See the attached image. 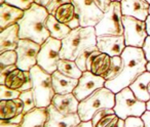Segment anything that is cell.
<instances>
[{
    "label": "cell",
    "instance_id": "1",
    "mask_svg": "<svg viewBox=\"0 0 150 127\" xmlns=\"http://www.w3.org/2000/svg\"><path fill=\"white\" fill-rule=\"evenodd\" d=\"M122 58V68L117 77L106 81L105 87L117 93L123 88L129 87L131 84L140 75L147 71L148 60L145 56L143 48L127 46L125 51L121 54Z\"/></svg>",
    "mask_w": 150,
    "mask_h": 127
},
{
    "label": "cell",
    "instance_id": "46",
    "mask_svg": "<svg viewBox=\"0 0 150 127\" xmlns=\"http://www.w3.org/2000/svg\"><path fill=\"white\" fill-rule=\"evenodd\" d=\"M146 25H147V33H148V36H150V15H148L147 20H146Z\"/></svg>",
    "mask_w": 150,
    "mask_h": 127
},
{
    "label": "cell",
    "instance_id": "33",
    "mask_svg": "<svg viewBox=\"0 0 150 127\" xmlns=\"http://www.w3.org/2000/svg\"><path fill=\"white\" fill-rule=\"evenodd\" d=\"M119 120V117L116 114L108 115V116L104 117L102 120L98 122V124L95 127H113Z\"/></svg>",
    "mask_w": 150,
    "mask_h": 127
},
{
    "label": "cell",
    "instance_id": "35",
    "mask_svg": "<svg viewBox=\"0 0 150 127\" xmlns=\"http://www.w3.org/2000/svg\"><path fill=\"white\" fill-rule=\"evenodd\" d=\"M112 114H115L114 109H102V110H99L98 112H96L92 118V122H93L94 127L96 126L99 121L102 120L104 117L108 116V115H112Z\"/></svg>",
    "mask_w": 150,
    "mask_h": 127
},
{
    "label": "cell",
    "instance_id": "22",
    "mask_svg": "<svg viewBox=\"0 0 150 127\" xmlns=\"http://www.w3.org/2000/svg\"><path fill=\"white\" fill-rule=\"evenodd\" d=\"M48 118V112L46 108H35L25 114L21 127H45Z\"/></svg>",
    "mask_w": 150,
    "mask_h": 127
},
{
    "label": "cell",
    "instance_id": "12",
    "mask_svg": "<svg viewBox=\"0 0 150 127\" xmlns=\"http://www.w3.org/2000/svg\"><path fill=\"white\" fill-rule=\"evenodd\" d=\"M105 83L106 80L103 77L95 75L91 71H86L78 79V84L73 91V94L79 102H81L92 93H94L96 90L104 87Z\"/></svg>",
    "mask_w": 150,
    "mask_h": 127
},
{
    "label": "cell",
    "instance_id": "6",
    "mask_svg": "<svg viewBox=\"0 0 150 127\" xmlns=\"http://www.w3.org/2000/svg\"><path fill=\"white\" fill-rule=\"evenodd\" d=\"M115 114L125 120L129 117H142L147 111L146 102L139 100L129 87L115 93Z\"/></svg>",
    "mask_w": 150,
    "mask_h": 127
},
{
    "label": "cell",
    "instance_id": "32",
    "mask_svg": "<svg viewBox=\"0 0 150 127\" xmlns=\"http://www.w3.org/2000/svg\"><path fill=\"white\" fill-rule=\"evenodd\" d=\"M5 3L26 11L35 3V0H5Z\"/></svg>",
    "mask_w": 150,
    "mask_h": 127
},
{
    "label": "cell",
    "instance_id": "28",
    "mask_svg": "<svg viewBox=\"0 0 150 127\" xmlns=\"http://www.w3.org/2000/svg\"><path fill=\"white\" fill-rule=\"evenodd\" d=\"M121 68H122V58L120 56H112L111 58V64L110 68H109V71L107 73V75L105 76L104 79L106 81L114 79L115 77L119 75L121 71Z\"/></svg>",
    "mask_w": 150,
    "mask_h": 127
},
{
    "label": "cell",
    "instance_id": "30",
    "mask_svg": "<svg viewBox=\"0 0 150 127\" xmlns=\"http://www.w3.org/2000/svg\"><path fill=\"white\" fill-rule=\"evenodd\" d=\"M18 62V54L16 50H8L0 53V68L3 69L8 66L17 65Z\"/></svg>",
    "mask_w": 150,
    "mask_h": 127
},
{
    "label": "cell",
    "instance_id": "39",
    "mask_svg": "<svg viewBox=\"0 0 150 127\" xmlns=\"http://www.w3.org/2000/svg\"><path fill=\"white\" fill-rule=\"evenodd\" d=\"M143 50L145 52V56L148 62H150V36H148L145 41V44L143 46Z\"/></svg>",
    "mask_w": 150,
    "mask_h": 127
},
{
    "label": "cell",
    "instance_id": "11",
    "mask_svg": "<svg viewBox=\"0 0 150 127\" xmlns=\"http://www.w3.org/2000/svg\"><path fill=\"white\" fill-rule=\"evenodd\" d=\"M41 45L29 39H21L17 49L18 69L22 71H30L37 65V56Z\"/></svg>",
    "mask_w": 150,
    "mask_h": 127
},
{
    "label": "cell",
    "instance_id": "14",
    "mask_svg": "<svg viewBox=\"0 0 150 127\" xmlns=\"http://www.w3.org/2000/svg\"><path fill=\"white\" fill-rule=\"evenodd\" d=\"M48 118L45 127H77L81 123V119L78 113L65 115L59 112L52 105L47 108Z\"/></svg>",
    "mask_w": 150,
    "mask_h": 127
},
{
    "label": "cell",
    "instance_id": "44",
    "mask_svg": "<svg viewBox=\"0 0 150 127\" xmlns=\"http://www.w3.org/2000/svg\"><path fill=\"white\" fill-rule=\"evenodd\" d=\"M125 120L119 118V120L117 121V123L113 127H125Z\"/></svg>",
    "mask_w": 150,
    "mask_h": 127
},
{
    "label": "cell",
    "instance_id": "38",
    "mask_svg": "<svg viewBox=\"0 0 150 127\" xmlns=\"http://www.w3.org/2000/svg\"><path fill=\"white\" fill-rule=\"evenodd\" d=\"M95 2H96L97 5L100 7L101 11H102L103 13H105L106 9L108 8V6L110 5L111 0H95Z\"/></svg>",
    "mask_w": 150,
    "mask_h": 127
},
{
    "label": "cell",
    "instance_id": "42",
    "mask_svg": "<svg viewBox=\"0 0 150 127\" xmlns=\"http://www.w3.org/2000/svg\"><path fill=\"white\" fill-rule=\"evenodd\" d=\"M0 127H21L20 124H13V123L8 122L7 120L0 119Z\"/></svg>",
    "mask_w": 150,
    "mask_h": 127
},
{
    "label": "cell",
    "instance_id": "9",
    "mask_svg": "<svg viewBox=\"0 0 150 127\" xmlns=\"http://www.w3.org/2000/svg\"><path fill=\"white\" fill-rule=\"evenodd\" d=\"M122 23L125 28L123 36H125V45L131 47L143 48L148 37L146 21H141L136 18L123 15Z\"/></svg>",
    "mask_w": 150,
    "mask_h": 127
},
{
    "label": "cell",
    "instance_id": "20",
    "mask_svg": "<svg viewBox=\"0 0 150 127\" xmlns=\"http://www.w3.org/2000/svg\"><path fill=\"white\" fill-rule=\"evenodd\" d=\"M52 76V85H54L56 94L73 93V91L78 84V79H74V78L65 76L59 71H56Z\"/></svg>",
    "mask_w": 150,
    "mask_h": 127
},
{
    "label": "cell",
    "instance_id": "21",
    "mask_svg": "<svg viewBox=\"0 0 150 127\" xmlns=\"http://www.w3.org/2000/svg\"><path fill=\"white\" fill-rule=\"evenodd\" d=\"M149 83H150V72L146 71L142 75H140L133 83L131 84L129 88L133 90L135 95L139 100L147 102L150 100L149 93Z\"/></svg>",
    "mask_w": 150,
    "mask_h": 127
},
{
    "label": "cell",
    "instance_id": "18",
    "mask_svg": "<svg viewBox=\"0 0 150 127\" xmlns=\"http://www.w3.org/2000/svg\"><path fill=\"white\" fill-rule=\"evenodd\" d=\"M20 40V27L18 24L0 31V53L8 50H16Z\"/></svg>",
    "mask_w": 150,
    "mask_h": 127
},
{
    "label": "cell",
    "instance_id": "37",
    "mask_svg": "<svg viewBox=\"0 0 150 127\" xmlns=\"http://www.w3.org/2000/svg\"><path fill=\"white\" fill-rule=\"evenodd\" d=\"M16 69H18L17 65L8 66V67L3 68V69H0V84H1V85H4L6 77L11 73V72L15 71Z\"/></svg>",
    "mask_w": 150,
    "mask_h": 127
},
{
    "label": "cell",
    "instance_id": "26",
    "mask_svg": "<svg viewBox=\"0 0 150 127\" xmlns=\"http://www.w3.org/2000/svg\"><path fill=\"white\" fill-rule=\"evenodd\" d=\"M57 71L62 73L63 75L68 76L70 78H74V79H79L83 73L78 68V66L76 65V62L74 60H62V58L58 62V70Z\"/></svg>",
    "mask_w": 150,
    "mask_h": 127
},
{
    "label": "cell",
    "instance_id": "41",
    "mask_svg": "<svg viewBox=\"0 0 150 127\" xmlns=\"http://www.w3.org/2000/svg\"><path fill=\"white\" fill-rule=\"evenodd\" d=\"M141 118H142V120H143L145 127H150V111L149 110L146 111Z\"/></svg>",
    "mask_w": 150,
    "mask_h": 127
},
{
    "label": "cell",
    "instance_id": "43",
    "mask_svg": "<svg viewBox=\"0 0 150 127\" xmlns=\"http://www.w3.org/2000/svg\"><path fill=\"white\" fill-rule=\"evenodd\" d=\"M77 127H94V125H93L92 120H90V121H81V123H80Z\"/></svg>",
    "mask_w": 150,
    "mask_h": 127
},
{
    "label": "cell",
    "instance_id": "17",
    "mask_svg": "<svg viewBox=\"0 0 150 127\" xmlns=\"http://www.w3.org/2000/svg\"><path fill=\"white\" fill-rule=\"evenodd\" d=\"M79 100L73 93L56 94L52 98V105L62 114L70 115L78 113Z\"/></svg>",
    "mask_w": 150,
    "mask_h": 127
},
{
    "label": "cell",
    "instance_id": "36",
    "mask_svg": "<svg viewBox=\"0 0 150 127\" xmlns=\"http://www.w3.org/2000/svg\"><path fill=\"white\" fill-rule=\"evenodd\" d=\"M125 127H145L141 117H129L125 119Z\"/></svg>",
    "mask_w": 150,
    "mask_h": 127
},
{
    "label": "cell",
    "instance_id": "23",
    "mask_svg": "<svg viewBox=\"0 0 150 127\" xmlns=\"http://www.w3.org/2000/svg\"><path fill=\"white\" fill-rule=\"evenodd\" d=\"M24 113V104L20 98L13 100H0V119L9 120Z\"/></svg>",
    "mask_w": 150,
    "mask_h": 127
},
{
    "label": "cell",
    "instance_id": "49",
    "mask_svg": "<svg viewBox=\"0 0 150 127\" xmlns=\"http://www.w3.org/2000/svg\"><path fill=\"white\" fill-rule=\"evenodd\" d=\"M121 0H111V2H120Z\"/></svg>",
    "mask_w": 150,
    "mask_h": 127
},
{
    "label": "cell",
    "instance_id": "24",
    "mask_svg": "<svg viewBox=\"0 0 150 127\" xmlns=\"http://www.w3.org/2000/svg\"><path fill=\"white\" fill-rule=\"evenodd\" d=\"M46 26L47 29L50 31V37L56 38L58 40L62 41L64 38H66L68 36V34L71 32V29L65 24L59 22L54 15H50L46 21Z\"/></svg>",
    "mask_w": 150,
    "mask_h": 127
},
{
    "label": "cell",
    "instance_id": "25",
    "mask_svg": "<svg viewBox=\"0 0 150 127\" xmlns=\"http://www.w3.org/2000/svg\"><path fill=\"white\" fill-rule=\"evenodd\" d=\"M110 64H111V56H109L106 53L101 52L99 55H97L94 58L88 71H91L95 75L101 76V77L105 78V76L107 75V73L109 71Z\"/></svg>",
    "mask_w": 150,
    "mask_h": 127
},
{
    "label": "cell",
    "instance_id": "47",
    "mask_svg": "<svg viewBox=\"0 0 150 127\" xmlns=\"http://www.w3.org/2000/svg\"><path fill=\"white\" fill-rule=\"evenodd\" d=\"M146 106H147V110H149V111H150V100H148L147 102H146Z\"/></svg>",
    "mask_w": 150,
    "mask_h": 127
},
{
    "label": "cell",
    "instance_id": "3",
    "mask_svg": "<svg viewBox=\"0 0 150 127\" xmlns=\"http://www.w3.org/2000/svg\"><path fill=\"white\" fill-rule=\"evenodd\" d=\"M88 50H98L95 27H79L71 30L62 40L61 58L75 60L81 53Z\"/></svg>",
    "mask_w": 150,
    "mask_h": 127
},
{
    "label": "cell",
    "instance_id": "34",
    "mask_svg": "<svg viewBox=\"0 0 150 127\" xmlns=\"http://www.w3.org/2000/svg\"><path fill=\"white\" fill-rule=\"evenodd\" d=\"M72 2V0H50L48 3L46 4L45 8L47 9L48 13L50 15H54V11L59 8L60 6L64 4H67V3H71Z\"/></svg>",
    "mask_w": 150,
    "mask_h": 127
},
{
    "label": "cell",
    "instance_id": "16",
    "mask_svg": "<svg viewBox=\"0 0 150 127\" xmlns=\"http://www.w3.org/2000/svg\"><path fill=\"white\" fill-rule=\"evenodd\" d=\"M4 85L21 92L32 89V81L30 72L16 69L15 71H13L6 77Z\"/></svg>",
    "mask_w": 150,
    "mask_h": 127
},
{
    "label": "cell",
    "instance_id": "10",
    "mask_svg": "<svg viewBox=\"0 0 150 127\" xmlns=\"http://www.w3.org/2000/svg\"><path fill=\"white\" fill-rule=\"evenodd\" d=\"M80 27H96L104 17V13L95 0H72Z\"/></svg>",
    "mask_w": 150,
    "mask_h": 127
},
{
    "label": "cell",
    "instance_id": "29",
    "mask_svg": "<svg viewBox=\"0 0 150 127\" xmlns=\"http://www.w3.org/2000/svg\"><path fill=\"white\" fill-rule=\"evenodd\" d=\"M19 98L24 104V114H27L30 111L34 110L36 108L35 98H34V93L32 89L21 92V95H20Z\"/></svg>",
    "mask_w": 150,
    "mask_h": 127
},
{
    "label": "cell",
    "instance_id": "8",
    "mask_svg": "<svg viewBox=\"0 0 150 127\" xmlns=\"http://www.w3.org/2000/svg\"><path fill=\"white\" fill-rule=\"evenodd\" d=\"M62 41L50 37L41 45L37 56V65L50 74L58 70V62L61 60Z\"/></svg>",
    "mask_w": 150,
    "mask_h": 127
},
{
    "label": "cell",
    "instance_id": "2",
    "mask_svg": "<svg viewBox=\"0 0 150 127\" xmlns=\"http://www.w3.org/2000/svg\"><path fill=\"white\" fill-rule=\"evenodd\" d=\"M48 15L50 13L45 7L34 3L18 22L20 27V38L32 40L42 45L50 37L46 26Z\"/></svg>",
    "mask_w": 150,
    "mask_h": 127
},
{
    "label": "cell",
    "instance_id": "52",
    "mask_svg": "<svg viewBox=\"0 0 150 127\" xmlns=\"http://www.w3.org/2000/svg\"><path fill=\"white\" fill-rule=\"evenodd\" d=\"M149 15H150V9H149Z\"/></svg>",
    "mask_w": 150,
    "mask_h": 127
},
{
    "label": "cell",
    "instance_id": "40",
    "mask_svg": "<svg viewBox=\"0 0 150 127\" xmlns=\"http://www.w3.org/2000/svg\"><path fill=\"white\" fill-rule=\"evenodd\" d=\"M24 117H25V114H24V113H22V114L18 115V116L13 117V118L9 119V120H7V121H8V122H11V123H13V124H20V125H21L22 122H23V120H24Z\"/></svg>",
    "mask_w": 150,
    "mask_h": 127
},
{
    "label": "cell",
    "instance_id": "4",
    "mask_svg": "<svg viewBox=\"0 0 150 127\" xmlns=\"http://www.w3.org/2000/svg\"><path fill=\"white\" fill-rule=\"evenodd\" d=\"M32 81V91L36 102V108H47L52 105L56 92L52 85V74L44 71L38 65L30 70Z\"/></svg>",
    "mask_w": 150,
    "mask_h": 127
},
{
    "label": "cell",
    "instance_id": "48",
    "mask_svg": "<svg viewBox=\"0 0 150 127\" xmlns=\"http://www.w3.org/2000/svg\"><path fill=\"white\" fill-rule=\"evenodd\" d=\"M147 71H149L150 72V62H148V64H147Z\"/></svg>",
    "mask_w": 150,
    "mask_h": 127
},
{
    "label": "cell",
    "instance_id": "27",
    "mask_svg": "<svg viewBox=\"0 0 150 127\" xmlns=\"http://www.w3.org/2000/svg\"><path fill=\"white\" fill-rule=\"evenodd\" d=\"M54 18L58 20L59 22L65 24V25H68L70 22H72L73 20H75L77 18L76 13H75V8L73 3H67L62 6H60L56 11H54Z\"/></svg>",
    "mask_w": 150,
    "mask_h": 127
},
{
    "label": "cell",
    "instance_id": "50",
    "mask_svg": "<svg viewBox=\"0 0 150 127\" xmlns=\"http://www.w3.org/2000/svg\"><path fill=\"white\" fill-rule=\"evenodd\" d=\"M2 3H5V0H0V4H2Z\"/></svg>",
    "mask_w": 150,
    "mask_h": 127
},
{
    "label": "cell",
    "instance_id": "13",
    "mask_svg": "<svg viewBox=\"0 0 150 127\" xmlns=\"http://www.w3.org/2000/svg\"><path fill=\"white\" fill-rule=\"evenodd\" d=\"M98 49L109 56H120L125 51V36H97Z\"/></svg>",
    "mask_w": 150,
    "mask_h": 127
},
{
    "label": "cell",
    "instance_id": "45",
    "mask_svg": "<svg viewBox=\"0 0 150 127\" xmlns=\"http://www.w3.org/2000/svg\"><path fill=\"white\" fill-rule=\"evenodd\" d=\"M48 1H50V0H35V3H37V4L45 7L46 4L48 3Z\"/></svg>",
    "mask_w": 150,
    "mask_h": 127
},
{
    "label": "cell",
    "instance_id": "7",
    "mask_svg": "<svg viewBox=\"0 0 150 127\" xmlns=\"http://www.w3.org/2000/svg\"><path fill=\"white\" fill-rule=\"evenodd\" d=\"M122 17L120 2H111L103 19L95 27L97 36H123Z\"/></svg>",
    "mask_w": 150,
    "mask_h": 127
},
{
    "label": "cell",
    "instance_id": "51",
    "mask_svg": "<svg viewBox=\"0 0 150 127\" xmlns=\"http://www.w3.org/2000/svg\"><path fill=\"white\" fill-rule=\"evenodd\" d=\"M147 1H148V2H149V4H150V0H147Z\"/></svg>",
    "mask_w": 150,
    "mask_h": 127
},
{
    "label": "cell",
    "instance_id": "5",
    "mask_svg": "<svg viewBox=\"0 0 150 127\" xmlns=\"http://www.w3.org/2000/svg\"><path fill=\"white\" fill-rule=\"evenodd\" d=\"M114 106L115 93L104 86L79 102L78 114L81 121H90L99 110L113 109Z\"/></svg>",
    "mask_w": 150,
    "mask_h": 127
},
{
    "label": "cell",
    "instance_id": "15",
    "mask_svg": "<svg viewBox=\"0 0 150 127\" xmlns=\"http://www.w3.org/2000/svg\"><path fill=\"white\" fill-rule=\"evenodd\" d=\"M122 15L133 17L141 21H146L149 15L150 4L147 0H121Z\"/></svg>",
    "mask_w": 150,
    "mask_h": 127
},
{
    "label": "cell",
    "instance_id": "31",
    "mask_svg": "<svg viewBox=\"0 0 150 127\" xmlns=\"http://www.w3.org/2000/svg\"><path fill=\"white\" fill-rule=\"evenodd\" d=\"M21 95V91H18L13 88L7 87L6 85L0 84V100H17Z\"/></svg>",
    "mask_w": 150,
    "mask_h": 127
},
{
    "label": "cell",
    "instance_id": "19",
    "mask_svg": "<svg viewBox=\"0 0 150 127\" xmlns=\"http://www.w3.org/2000/svg\"><path fill=\"white\" fill-rule=\"evenodd\" d=\"M25 11L7 3L0 4V31L18 24Z\"/></svg>",
    "mask_w": 150,
    "mask_h": 127
}]
</instances>
